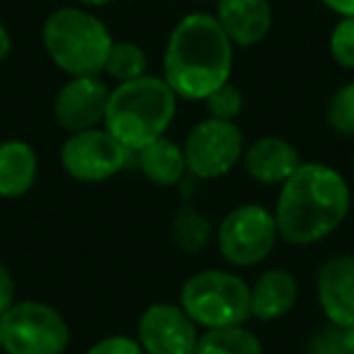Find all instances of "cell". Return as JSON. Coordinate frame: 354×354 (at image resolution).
I'll list each match as a JSON object with an SVG mask.
<instances>
[{
	"label": "cell",
	"mask_w": 354,
	"mask_h": 354,
	"mask_svg": "<svg viewBox=\"0 0 354 354\" xmlns=\"http://www.w3.org/2000/svg\"><path fill=\"white\" fill-rule=\"evenodd\" d=\"M109 102V88L97 75H78L71 78L59 90L54 102V117L61 129L71 133L95 129L104 122Z\"/></svg>",
	"instance_id": "8fae6325"
},
{
	"label": "cell",
	"mask_w": 354,
	"mask_h": 354,
	"mask_svg": "<svg viewBox=\"0 0 354 354\" xmlns=\"http://www.w3.org/2000/svg\"><path fill=\"white\" fill-rule=\"evenodd\" d=\"M308 354H347L342 328L333 323H330L328 328H320L318 333L308 339Z\"/></svg>",
	"instance_id": "cb8c5ba5"
},
{
	"label": "cell",
	"mask_w": 354,
	"mask_h": 354,
	"mask_svg": "<svg viewBox=\"0 0 354 354\" xmlns=\"http://www.w3.org/2000/svg\"><path fill=\"white\" fill-rule=\"evenodd\" d=\"M10 54V35L3 25H0V61H6V56Z\"/></svg>",
	"instance_id": "83f0119b"
},
{
	"label": "cell",
	"mask_w": 354,
	"mask_h": 354,
	"mask_svg": "<svg viewBox=\"0 0 354 354\" xmlns=\"http://www.w3.org/2000/svg\"><path fill=\"white\" fill-rule=\"evenodd\" d=\"M207 109L214 119H223V122H233L243 109V95L231 83L221 85L207 97Z\"/></svg>",
	"instance_id": "7402d4cb"
},
{
	"label": "cell",
	"mask_w": 354,
	"mask_h": 354,
	"mask_svg": "<svg viewBox=\"0 0 354 354\" xmlns=\"http://www.w3.org/2000/svg\"><path fill=\"white\" fill-rule=\"evenodd\" d=\"M129 151L107 129L71 133L61 148V165L78 183H104L129 162Z\"/></svg>",
	"instance_id": "ba28073f"
},
{
	"label": "cell",
	"mask_w": 354,
	"mask_h": 354,
	"mask_svg": "<svg viewBox=\"0 0 354 354\" xmlns=\"http://www.w3.org/2000/svg\"><path fill=\"white\" fill-rule=\"evenodd\" d=\"M328 124L337 133L354 136V83L339 88L328 104Z\"/></svg>",
	"instance_id": "44dd1931"
},
{
	"label": "cell",
	"mask_w": 354,
	"mask_h": 354,
	"mask_svg": "<svg viewBox=\"0 0 354 354\" xmlns=\"http://www.w3.org/2000/svg\"><path fill=\"white\" fill-rule=\"evenodd\" d=\"M146 54L133 41H112V49L104 61V71L119 83H129L146 75Z\"/></svg>",
	"instance_id": "ffe728a7"
},
{
	"label": "cell",
	"mask_w": 354,
	"mask_h": 354,
	"mask_svg": "<svg viewBox=\"0 0 354 354\" xmlns=\"http://www.w3.org/2000/svg\"><path fill=\"white\" fill-rule=\"evenodd\" d=\"M183 153L194 177L216 180L236 167L243 153V133L233 122L209 117L189 131Z\"/></svg>",
	"instance_id": "9c48e42d"
},
{
	"label": "cell",
	"mask_w": 354,
	"mask_h": 354,
	"mask_svg": "<svg viewBox=\"0 0 354 354\" xmlns=\"http://www.w3.org/2000/svg\"><path fill=\"white\" fill-rule=\"evenodd\" d=\"M183 310L204 328L243 325L250 318V286L241 277L207 270L189 277L180 294Z\"/></svg>",
	"instance_id": "5b68a950"
},
{
	"label": "cell",
	"mask_w": 354,
	"mask_h": 354,
	"mask_svg": "<svg viewBox=\"0 0 354 354\" xmlns=\"http://www.w3.org/2000/svg\"><path fill=\"white\" fill-rule=\"evenodd\" d=\"M37 153L25 141L0 143V197H22L35 185Z\"/></svg>",
	"instance_id": "2e32d148"
},
{
	"label": "cell",
	"mask_w": 354,
	"mask_h": 354,
	"mask_svg": "<svg viewBox=\"0 0 354 354\" xmlns=\"http://www.w3.org/2000/svg\"><path fill=\"white\" fill-rule=\"evenodd\" d=\"M318 301L328 320L339 328L354 323V257L339 255L318 272Z\"/></svg>",
	"instance_id": "7c38bea8"
},
{
	"label": "cell",
	"mask_w": 354,
	"mask_h": 354,
	"mask_svg": "<svg viewBox=\"0 0 354 354\" xmlns=\"http://www.w3.org/2000/svg\"><path fill=\"white\" fill-rule=\"evenodd\" d=\"M0 342L8 354H64L68 325L51 306L22 301L0 318Z\"/></svg>",
	"instance_id": "8992f818"
},
{
	"label": "cell",
	"mask_w": 354,
	"mask_h": 354,
	"mask_svg": "<svg viewBox=\"0 0 354 354\" xmlns=\"http://www.w3.org/2000/svg\"><path fill=\"white\" fill-rule=\"evenodd\" d=\"M325 8H330L333 12L342 17H354V0H323Z\"/></svg>",
	"instance_id": "4316f807"
},
{
	"label": "cell",
	"mask_w": 354,
	"mask_h": 354,
	"mask_svg": "<svg viewBox=\"0 0 354 354\" xmlns=\"http://www.w3.org/2000/svg\"><path fill=\"white\" fill-rule=\"evenodd\" d=\"M162 71V80L185 100H207L226 85L233 71V44L216 17L192 12L177 22L167 39Z\"/></svg>",
	"instance_id": "6da1fadb"
},
{
	"label": "cell",
	"mask_w": 354,
	"mask_h": 354,
	"mask_svg": "<svg viewBox=\"0 0 354 354\" xmlns=\"http://www.w3.org/2000/svg\"><path fill=\"white\" fill-rule=\"evenodd\" d=\"M344 333V347H347V354H354V323L342 328Z\"/></svg>",
	"instance_id": "f1b7e54d"
},
{
	"label": "cell",
	"mask_w": 354,
	"mask_h": 354,
	"mask_svg": "<svg viewBox=\"0 0 354 354\" xmlns=\"http://www.w3.org/2000/svg\"><path fill=\"white\" fill-rule=\"evenodd\" d=\"M197 323L183 306L156 304L138 320V344L146 354H194Z\"/></svg>",
	"instance_id": "30bf717a"
},
{
	"label": "cell",
	"mask_w": 354,
	"mask_h": 354,
	"mask_svg": "<svg viewBox=\"0 0 354 354\" xmlns=\"http://www.w3.org/2000/svg\"><path fill=\"white\" fill-rule=\"evenodd\" d=\"M216 20L231 44L255 46L272 27V8L267 0H216Z\"/></svg>",
	"instance_id": "4fadbf2b"
},
{
	"label": "cell",
	"mask_w": 354,
	"mask_h": 354,
	"mask_svg": "<svg viewBox=\"0 0 354 354\" xmlns=\"http://www.w3.org/2000/svg\"><path fill=\"white\" fill-rule=\"evenodd\" d=\"M78 3H85V6H93V8H100V6H107V3H114V0H78Z\"/></svg>",
	"instance_id": "f546056e"
},
{
	"label": "cell",
	"mask_w": 354,
	"mask_h": 354,
	"mask_svg": "<svg viewBox=\"0 0 354 354\" xmlns=\"http://www.w3.org/2000/svg\"><path fill=\"white\" fill-rule=\"evenodd\" d=\"M85 354H143V347L131 337L112 335V337H104L100 342H95Z\"/></svg>",
	"instance_id": "d4e9b609"
},
{
	"label": "cell",
	"mask_w": 354,
	"mask_h": 354,
	"mask_svg": "<svg viewBox=\"0 0 354 354\" xmlns=\"http://www.w3.org/2000/svg\"><path fill=\"white\" fill-rule=\"evenodd\" d=\"M15 306V281H12L10 272L0 265V318Z\"/></svg>",
	"instance_id": "484cf974"
},
{
	"label": "cell",
	"mask_w": 354,
	"mask_h": 354,
	"mask_svg": "<svg viewBox=\"0 0 354 354\" xmlns=\"http://www.w3.org/2000/svg\"><path fill=\"white\" fill-rule=\"evenodd\" d=\"M194 354H262V344L243 325L209 328L199 335Z\"/></svg>",
	"instance_id": "ac0fdd59"
},
{
	"label": "cell",
	"mask_w": 354,
	"mask_h": 354,
	"mask_svg": "<svg viewBox=\"0 0 354 354\" xmlns=\"http://www.w3.org/2000/svg\"><path fill=\"white\" fill-rule=\"evenodd\" d=\"M277 238L274 214L260 204H243L218 226V250L231 265L250 267L270 255Z\"/></svg>",
	"instance_id": "52a82bcc"
},
{
	"label": "cell",
	"mask_w": 354,
	"mask_h": 354,
	"mask_svg": "<svg viewBox=\"0 0 354 354\" xmlns=\"http://www.w3.org/2000/svg\"><path fill=\"white\" fill-rule=\"evenodd\" d=\"M299 296V284L286 270H270L260 274L250 289V313L257 320H277L291 310Z\"/></svg>",
	"instance_id": "9a60e30c"
},
{
	"label": "cell",
	"mask_w": 354,
	"mask_h": 354,
	"mask_svg": "<svg viewBox=\"0 0 354 354\" xmlns=\"http://www.w3.org/2000/svg\"><path fill=\"white\" fill-rule=\"evenodd\" d=\"M0 352H3V342H0Z\"/></svg>",
	"instance_id": "4dcf8cb0"
},
{
	"label": "cell",
	"mask_w": 354,
	"mask_h": 354,
	"mask_svg": "<svg viewBox=\"0 0 354 354\" xmlns=\"http://www.w3.org/2000/svg\"><path fill=\"white\" fill-rule=\"evenodd\" d=\"M177 109V95L162 78H143L119 83L109 93L104 129L129 151H141L167 131Z\"/></svg>",
	"instance_id": "3957f363"
},
{
	"label": "cell",
	"mask_w": 354,
	"mask_h": 354,
	"mask_svg": "<svg viewBox=\"0 0 354 354\" xmlns=\"http://www.w3.org/2000/svg\"><path fill=\"white\" fill-rule=\"evenodd\" d=\"M299 165V151L289 141L277 136L260 138L245 153V167L250 177L265 185H284Z\"/></svg>",
	"instance_id": "5bb4252c"
},
{
	"label": "cell",
	"mask_w": 354,
	"mask_h": 354,
	"mask_svg": "<svg viewBox=\"0 0 354 354\" xmlns=\"http://www.w3.org/2000/svg\"><path fill=\"white\" fill-rule=\"evenodd\" d=\"M349 187L337 170L306 162L281 185L277 199V231L294 245H308L330 236L349 214Z\"/></svg>",
	"instance_id": "7a4b0ae2"
},
{
	"label": "cell",
	"mask_w": 354,
	"mask_h": 354,
	"mask_svg": "<svg viewBox=\"0 0 354 354\" xmlns=\"http://www.w3.org/2000/svg\"><path fill=\"white\" fill-rule=\"evenodd\" d=\"M212 236V223L192 207H183L172 221V238L185 252H202Z\"/></svg>",
	"instance_id": "d6986e66"
},
{
	"label": "cell",
	"mask_w": 354,
	"mask_h": 354,
	"mask_svg": "<svg viewBox=\"0 0 354 354\" xmlns=\"http://www.w3.org/2000/svg\"><path fill=\"white\" fill-rule=\"evenodd\" d=\"M138 153V165H141L143 175L151 180L153 185L160 187H172L183 180L187 162H185L183 148L172 143L170 138L160 136L156 141H151L148 146H143Z\"/></svg>",
	"instance_id": "e0dca14e"
},
{
	"label": "cell",
	"mask_w": 354,
	"mask_h": 354,
	"mask_svg": "<svg viewBox=\"0 0 354 354\" xmlns=\"http://www.w3.org/2000/svg\"><path fill=\"white\" fill-rule=\"evenodd\" d=\"M46 54L61 71L78 75H97L112 49V35L95 15L78 8H61L44 22Z\"/></svg>",
	"instance_id": "277c9868"
},
{
	"label": "cell",
	"mask_w": 354,
	"mask_h": 354,
	"mask_svg": "<svg viewBox=\"0 0 354 354\" xmlns=\"http://www.w3.org/2000/svg\"><path fill=\"white\" fill-rule=\"evenodd\" d=\"M330 54L342 68H354V17H342L330 35Z\"/></svg>",
	"instance_id": "603a6c76"
}]
</instances>
